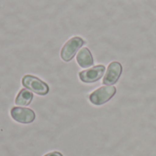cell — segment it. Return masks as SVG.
<instances>
[{
	"instance_id": "6da1fadb",
	"label": "cell",
	"mask_w": 156,
	"mask_h": 156,
	"mask_svg": "<svg viewBox=\"0 0 156 156\" xmlns=\"http://www.w3.org/2000/svg\"><path fill=\"white\" fill-rule=\"evenodd\" d=\"M22 84L27 90L40 96H45L49 92L48 85L33 75H25L22 79Z\"/></svg>"
},
{
	"instance_id": "7a4b0ae2",
	"label": "cell",
	"mask_w": 156,
	"mask_h": 156,
	"mask_svg": "<svg viewBox=\"0 0 156 156\" xmlns=\"http://www.w3.org/2000/svg\"><path fill=\"white\" fill-rule=\"evenodd\" d=\"M85 44V40L81 38L80 37H73L70 39H69L63 46L60 51V57L61 58L69 62L70 61L74 56L76 55L77 51Z\"/></svg>"
},
{
	"instance_id": "3957f363",
	"label": "cell",
	"mask_w": 156,
	"mask_h": 156,
	"mask_svg": "<svg viewBox=\"0 0 156 156\" xmlns=\"http://www.w3.org/2000/svg\"><path fill=\"white\" fill-rule=\"evenodd\" d=\"M116 94V88L113 86L101 87L90 95V101L97 106L108 102Z\"/></svg>"
},
{
	"instance_id": "277c9868",
	"label": "cell",
	"mask_w": 156,
	"mask_h": 156,
	"mask_svg": "<svg viewBox=\"0 0 156 156\" xmlns=\"http://www.w3.org/2000/svg\"><path fill=\"white\" fill-rule=\"evenodd\" d=\"M10 114L14 121L22 124L32 123L36 119V113L29 108L14 107L11 109Z\"/></svg>"
},
{
	"instance_id": "5b68a950",
	"label": "cell",
	"mask_w": 156,
	"mask_h": 156,
	"mask_svg": "<svg viewBox=\"0 0 156 156\" xmlns=\"http://www.w3.org/2000/svg\"><path fill=\"white\" fill-rule=\"evenodd\" d=\"M105 72V66L97 65L89 69L80 71L79 73V77L80 80L84 83H93L101 79Z\"/></svg>"
},
{
	"instance_id": "8992f818",
	"label": "cell",
	"mask_w": 156,
	"mask_h": 156,
	"mask_svg": "<svg viewBox=\"0 0 156 156\" xmlns=\"http://www.w3.org/2000/svg\"><path fill=\"white\" fill-rule=\"evenodd\" d=\"M122 66L120 62L113 61L110 63V65L108 66L106 74L103 78L102 83L108 86H112L115 84L119 80L122 75Z\"/></svg>"
},
{
	"instance_id": "52a82bcc",
	"label": "cell",
	"mask_w": 156,
	"mask_h": 156,
	"mask_svg": "<svg viewBox=\"0 0 156 156\" xmlns=\"http://www.w3.org/2000/svg\"><path fill=\"white\" fill-rule=\"evenodd\" d=\"M77 62L81 68L91 67L94 63L91 52L88 48H82L77 55Z\"/></svg>"
},
{
	"instance_id": "ba28073f",
	"label": "cell",
	"mask_w": 156,
	"mask_h": 156,
	"mask_svg": "<svg viewBox=\"0 0 156 156\" xmlns=\"http://www.w3.org/2000/svg\"><path fill=\"white\" fill-rule=\"evenodd\" d=\"M33 97H34V95L29 90L23 89L18 92L15 102L18 106H28L31 103Z\"/></svg>"
},
{
	"instance_id": "9c48e42d",
	"label": "cell",
	"mask_w": 156,
	"mask_h": 156,
	"mask_svg": "<svg viewBox=\"0 0 156 156\" xmlns=\"http://www.w3.org/2000/svg\"><path fill=\"white\" fill-rule=\"evenodd\" d=\"M44 156H63L62 155V154L61 153H59V152H51V153H48V154H47L46 155Z\"/></svg>"
}]
</instances>
